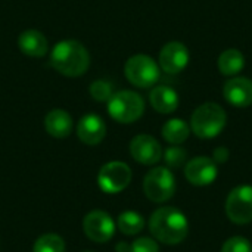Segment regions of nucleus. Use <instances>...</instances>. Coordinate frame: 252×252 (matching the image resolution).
Instances as JSON below:
<instances>
[{
	"instance_id": "6ab92c4d",
	"label": "nucleus",
	"mask_w": 252,
	"mask_h": 252,
	"mask_svg": "<svg viewBox=\"0 0 252 252\" xmlns=\"http://www.w3.org/2000/svg\"><path fill=\"white\" fill-rule=\"evenodd\" d=\"M190 134V126L180 120V118H171L162 126V137L165 142L171 145H180L185 140H188Z\"/></svg>"
},
{
	"instance_id": "bb28decb",
	"label": "nucleus",
	"mask_w": 252,
	"mask_h": 252,
	"mask_svg": "<svg viewBox=\"0 0 252 252\" xmlns=\"http://www.w3.org/2000/svg\"><path fill=\"white\" fill-rule=\"evenodd\" d=\"M115 251L117 252H130V245L126 244V242H120L117 247H115Z\"/></svg>"
},
{
	"instance_id": "5701e85b",
	"label": "nucleus",
	"mask_w": 252,
	"mask_h": 252,
	"mask_svg": "<svg viewBox=\"0 0 252 252\" xmlns=\"http://www.w3.org/2000/svg\"><path fill=\"white\" fill-rule=\"evenodd\" d=\"M90 94L94 100L97 102H106L111 99L112 93V86L105 81V80H96L90 84Z\"/></svg>"
},
{
	"instance_id": "dca6fc26",
	"label": "nucleus",
	"mask_w": 252,
	"mask_h": 252,
	"mask_svg": "<svg viewBox=\"0 0 252 252\" xmlns=\"http://www.w3.org/2000/svg\"><path fill=\"white\" fill-rule=\"evenodd\" d=\"M44 128L55 139H65L72 131V117L63 109H52L44 117Z\"/></svg>"
},
{
	"instance_id": "4468645a",
	"label": "nucleus",
	"mask_w": 252,
	"mask_h": 252,
	"mask_svg": "<svg viewBox=\"0 0 252 252\" xmlns=\"http://www.w3.org/2000/svg\"><path fill=\"white\" fill-rule=\"evenodd\" d=\"M77 136L84 145L89 146L99 145L106 136V124L99 115L87 114L78 121Z\"/></svg>"
},
{
	"instance_id": "9b49d317",
	"label": "nucleus",
	"mask_w": 252,
	"mask_h": 252,
	"mask_svg": "<svg viewBox=\"0 0 252 252\" xmlns=\"http://www.w3.org/2000/svg\"><path fill=\"white\" fill-rule=\"evenodd\" d=\"M130 154L139 164L154 165L159 162L162 157V148L155 137L149 134H139L130 142Z\"/></svg>"
},
{
	"instance_id": "f257e3e1",
	"label": "nucleus",
	"mask_w": 252,
	"mask_h": 252,
	"mask_svg": "<svg viewBox=\"0 0 252 252\" xmlns=\"http://www.w3.org/2000/svg\"><path fill=\"white\" fill-rule=\"evenodd\" d=\"M149 230L157 241L165 245H177L186 239L189 223L180 210L173 207H162L151 216Z\"/></svg>"
},
{
	"instance_id": "4be33fe9",
	"label": "nucleus",
	"mask_w": 252,
	"mask_h": 252,
	"mask_svg": "<svg viewBox=\"0 0 252 252\" xmlns=\"http://www.w3.org/2000/svg\"><path fill=\"white\" fill-rule=\"evenodd\" d=\"M188 159V152L186 149L180 146H170L165 154H164V161L170 168H180Z\"/></svg>"
},
{
	"instance_id": "412c9836",
	"label": "nucleus",
	"mask_w": 252,
	"mask_h": 252,
	"mask_svg": "<svg viewBox=\"0 0 252 252\" xmlns=\"http://www.w3.org/2000/svg\"><path fill=\"white\" fill-rule=\"evenodd\" d=\"M32 252H65V242L59 235L47 233L34 242Z\"/></svg>"
},
{
	"instance_id": "f8f14e48",
	"label": "nucleus",
	"mask_w": 252,
	"mask_h": 252,
	"mask_svg": "<svg viewBox=\"0 0 252 252\" xmlns=\"http://www.w3.org/2000/svg\"><path fill=\"white\" fill-rule=\"evenodd\" d=\"M189 63V50L180 41L167 43L159 52V68L167 74H179Z\"/></svg>"
},
{
	"instance_id": "6e6552de",
	"label": "nucleus",
	"mask_w": 252,
	"mask_h": 252,
	"mask_svg": "<svg viewBox=\"0 0 252 252\" xmlns=\"http://www.w3.org/2000/svg\"><path fill=\"white\" fill-rule=\"evenodd\" d=\"M226 214L235 224L252 221V186L242 185L235 188L226 199Z\"/></svg>"
},
{
	"instance_id": "aec40b11",
	"label": "nucleus",
	"mask_w": 252,
	"mask_h": 252,
	"mask_svg": "<svg viewBox=\"0 0 252 252\" xmlns=\"http://www.w3.org/2000/svg\"><path fill=\"white\" fill-rule=\"evenodd\" d=\"M143 227H145V220L136 211H124L118 217V229L123 235L134 236L140 233Z\"/></svg>"
},
{
	"instance_id": "0eeeda50",
	"label": "nucleus",
	"mask_w": 252,
	"mask_h": 252,
	"mask_svg": "<svg viewBox=\"0 0 252 252\" xmlns=\"http://www.w3.org/2000/svg\"><path fill=\"white\" fill-rule=\"evenodd\" d=\"M131 182V170L126 162L121 161H112L105 164L99 174H97V183L99 188L109 195L123 192Z\"/></svg>"
},
{
	"instance_id": "423d86ee",
	"label": "nucleus",
	"mask_w": 252,
	"mask_h": 252,
	"mask_svg": "<svg viewBox=\"0 0 252 252\" xmlns=\"http://www.w3.org/2000/svg\"><path fill=\"white\" fill-rule=\"evenodd\" d=\"M124 74L133 86L148 89L159 80V65L148 55H134L127 59Z\"/></svg>"
},
{
	"instance_id": "a211bd4d",
	"label": "nucleus",
	"mask_w": 252,
	"mask_h": 252,
	"mask_svg": "<svg viewBox=\"0 0 252 252\" xmlns=\"http://www.w3.org/2000/svg\"><path fill=\"white\" fill-rule=\"evenodd\" d=\"M217 66L223 75L235 77L245 68V56L238 49H227L219 56Z\"/></svg>"
},
{
	"instance_id": "393cba45",
	"label": "nucleus",
	"mask_w": 252,
	"mask_h": 252,
	"mask_svg": "<svg viewBox=\"0 0 252 252\" xmlns=\"http://www.w3.org/2000/svg\"><path fill=\"white\" fill-rule=\"evenodd\" d=\"M130 252H159V247L151 238H139L130 245Z\"/></svg>"
},
{
	"instance_id": "1a4fd4ad",
	"label": "nucleus",
	"mask_w": 252,
	"mask_h": 252,
	"mask_svg": "<svg viewBox=\"0 0 252 252\" xmlns=\"http://www.w3.org/2000/svg\"><path fill=\"white\" fill-rule=\"evenodd\" d=\"M83 230L90 241L96 244H105L112 239L115 233V223L108 213L96 210L84 217Z\"/></svg>"
},
{
	"instance_id": "ddd939ff",
	"label": "nucleus",
	"mask_w": 252,
	"mask_h": 252,
	"mask_svg": "<svg viewBox=\"0 0 252 252\" xmlns=\"http://www.w3.org/2000/svg\"><path fill=\"white\" fill-rule=\"evenodd\" d=\"M224 99L235 108H248L252 105V80L247 77H233L223 87Z\"/></svg>"
},
{
	"instance_id": "f03ea898",
	"label": "nucleus",
	"mask_w": 252,
	"mask_h": 252,
	"mask_svg": "<svg viewBox=\"0 0 252 252\" xmlns=\"http://www.w3.org/2000/svg\"><path fill=\"white\" fill-rule=\"evenodd\" d=\"M50 65L62 75L80 77L90 66L87 49L77 40L59 41L50 53Z\"/></svg>"
},
{
	"instance_id": "20e7f679",
	"label": "nucleus",
	"mask_w": 252,
	"mask_h": 252,
	"mask_svg": "<svg viewBox=\"0 0 252 252\" xmlns=\"http://www.w3.org/2000/svg\"><path fill=\"white\" fill-rule=\"evenodd\" d=\"M108 112L112 120L121 124H130L143 115L145 100L136 92L123 90L111 96L108 100Z\"/></svg>"
},
{
	"instance_id": "f3484780",
	"label": "nucleus",
	"mask_w": 252,
	"mask_h": 252,
	"mask_svg": "<svg viewBox=\"0 0 252 252\" xmlns=\"http://www.w3.org/2000/svg\"><path fill=\"white\" fill-rule=\"evenodd\" d=\"M149 102L157 112L171 114L179 106V94L168 86H157L149 94Z\"/></svg>"
},
{
	"instance_id": "9d476101",
	"label": "nucleus",
	"mask_w": 252,
	"mask_h": 252,
	"mask_svg": "<svg viewBox=\"0 0 252 252\" xmlns=\"http://www.w3.org/2000/svg\"><path fill=\"white\" fill-rule=\"evenodd\" d=\"M217 164L208 157H196L185 167V176L193 186H208L217 179Z\"/></svg>"
},
{
	"instance_id": "2eb2a0df",
	"label": "nucleus",
	"mask_w": 252,
	"mask_h": 252,
	"mask_svg": "<svg viewBox=\"0 0 252 252\" xmlns=\"http://www.w3.org/2000/svg\"><path fill=\"white\" fill-rule=\"evenodd\" d=\"M18 46L22 53L31 58H43L49 50V41L43 32L37 30H27L21 32Z\"/></svg>"
},
{
	"instance_id": "a878e982",
	"label": "nucleus",
	"mask_w": 252,
	"mask_h": 252,
	"mask_svg": "<svg viewBox=\"0 0 252 252\" xmlns=\"http://www.w3.org/2000/svg\"><path fill=\"white\" fill-rule=\"evenodd\" d=\"M229 157H230V152H229V149L224 148V146L217 148V149L214 151V154H213V159H214L216 164H224V162L229 159Z\"/></svg>"
},
{
	"instance_id": "cd10ccee",
	"label": "nucleus",
	"mask_w": 252,
	"mask_h": 252,
	"mask_svg": "<svg viewBox=\"0 0 252 252\" xmlns=\"http://www.w3.org/2000/svg\"><path fill=\"white\" fill-rule=\"evenodd\" d=\"M86 252H92V251H86Z\"/></svg>"
},
{
	"instance_id": "39448f33",
	"label": "nucleus",
	"mask_w": 252,
	"mask_h": 252,
	"mask_svg": "<svg viewBox=\"0 0 252 252\" xmlns=\"http://www.w3.org/2000/svg\"><path fill=\"white\" fill-rule=\"evenodd\" d=\"M143 192L152 202H165L176 192L174 174L167 167H155L143 179Z\"/></svg>"
},
{
	"instance_id": "b1692460",
	"label": "nucleus",
	"mask_w": 252,
	"mask_h": 252,
	"mask_svg": "<svg viewBox=\"0 0 252 252\" xmlns=\"http://www.w3.org/2000/svg\"><path fill=\"white\" fill-rule=\"evenodd\" d=\"M221 252H252V247L247 238L233 236L224 242Z\"/></svg>"
},
{
	"instance_id": "7ed1b4c3",
	"label": "nucleus",
	"mask_w": 252,
	"mask_h": 252,
	"mask_svg": "<svg viewBox=\"0 0 252 252\" xmlns=\"http://www.w3.org/2000/svg\"><path fill=\"white\" fill-rule=\"evenodd\" d=\"M226 111L214 102H207L198 106L190 117V130L199 139H213L226 127Z\"/></svg>"
}]
</instances>
